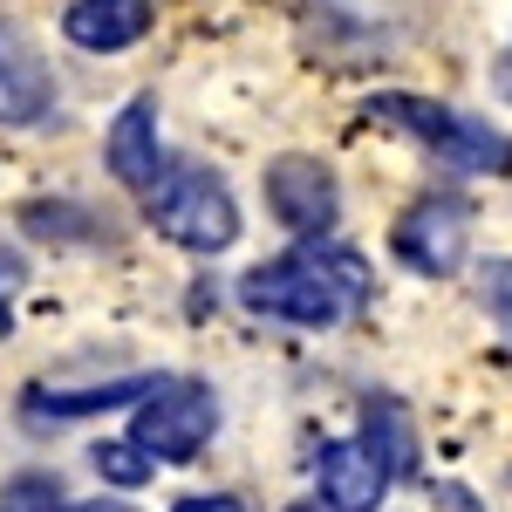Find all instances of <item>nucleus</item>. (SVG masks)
<instances>
[{
	"mask_svg": "<svg viewBox=\"0 0 512 512\" xmlns=\"http://www.w3.org/2000/svg\"><path fill=\"white\" fill-rule=\"evenodd\" d=\"M369 294H376L369 260L355 246H335V239H308V246H294V253H280L239 280L246 315L287 321V328H342L349 315L369 308Z\"/></svg>",
	"mask_w": 512,
	"mask_h": 512,
	"instance_id": "nucleus-1",
	"label": "nucleus"
},
{
	"mask_svg": "<svg viewBox=\"0 0 512 512\" xmlns=\"http://www.w3.org/2000/svg\"><path fill=\"white\" fill-rule=\"evenodd\" d=\"M369 117L376 123H396V130H410L437 164H451V171H472V178H512V137L506 130H492L485 117H465V110H451V103H431V96H369Z\"/></svg>",
	"mask_w": 512,
	"mask_h": 512,
	"instance_id": "nucleus-2",
	"label": "nucleus"
},
{
	"mask_svg": "<svg viewBox=\"0 0 512 512\" xmlns=\"http://www.w3.org/2000/svg\"><path fill=\"white\" fill-rule=\"evenodd\" d=\"M144 219H151V233L171 239V246H185V253H226L239 239V205H233V185L226 178H212V171H171L151 205H144Z\"/></svg>",
	"mask_w": 512,
	"mask_h": 512,
	"instance_id": "nucleus-3",
	"label": "nucleus"
},
{
	"mask_svg": "<svg viewBox=\"0 0 512 512\" xmlns=\"http://www.w3.org/2000/svg\"><path fill=\"white\" fill-rule=\"evenodd\" d=\"M219 431V396L192 383V376H171L137 403V424H130V444H144L158 465H192L198 451Z\"/></svg>",
	"mask_w": 512,
	"mask_h": 512,
	"instance_id": "nucleus-4",
	"label": "nucleus"
},
{
	"mask_svg": "<svg viewBox=\"0 0 512 512\" xmlns=\"http://www.w3.org/2000/svg\"><path fill=\"white\" fill-rule=\"evenodd\" d=\"M390 253L424 280H451L472 260V205L458 192H431L417 198L403 219L390 226Z\"/></svg>",
	"mask_w": 512,
	"mask_h": 512,
	"instance_id": "nucleus-5",
	"label": "nucleus"
},
{
	"mask_svg": "<svg viewBox=\"0 0 512 512\" xmlns=\"http://www.w3.org/2000/svg\"><path fill=\"white\" fill-rule=\"evenodd\" d=\"M260 185H267L274 226H287L294 239H328L335 233V219H342V185H335V171H328L315 151H280Z\"/></svg>",
	"mask_w": 512,
	"mask_h": 512,
	"instance_id": "nucleus-6",
	"label": "nucleus"
},
{
	"mask_svg": "<svg viewBox=\"0 0 512 512\" xmlns=\"http://www.w3.org/2000/svg\"><path fill=\"white\" fill-rule=\"evenodd\" d=\"M55 110V69L41 62L35 35L0 14V130H28Z\"/></svg>",
	"mask_w": 512,
	"mask_h": 512,
	"instance_id": "nucleus-7",
	"label": "nucleus"
},
{
	"mask_svg": "<svg viewBox=\"0 0 512 512\" xmlns=\"http://www.w3.org/2000/svg\"><path fill=\"white\" fill-rule=\"evenodd\" d=\"M390 478H396V465L369 437H335V444H321V458H315L321 506H335V512H376L383 492H390Z\"/></svg>",
	"mask_w": 512,
	"mask_h": 512,
	"instance_id": "nucleus-8",
	"label": "nucleus"
},
{
	"mask_svg": "<svg viewBox=\"0 0 512 512\" xmlns=\"http://www.w3.org/2000/svg\"><path fill=\"white\" fill-rule=\"evenodd\" d=\"M158 390V376H117V383H35V390L21 396V417H28V431H62V424H76V417H103V410H123V403H144V396Z\"/></svg>",
	"mask_w": 512,
	"mask_h": 512,
	"instance_id": "nucleus-9",
	"label": "nucleus"
},
{
	"mask_svg": "<svg viewBox=\"0 0 512 512\" xmlns=\"http://www.w3.org/2000/svg\"><path fill=\"white\" fill-rule=\"evenodd\" d=\"M151 21H158V0H69L62 35L82 55H123L151 35Z\"/></svg>",
	"mask_w": 512,
	"mask_h": 512,
	"instance_id": "nucleus-10",
	"label": "nucleus"
},
{
	"mask_svg": "<svg viewBox=\"0 0 512 512\" xmlns=\"http://www.w3.org/2000/svg\"><path fill=\"white\" fill-rule=\"evenodd\" d=\"M103 158H110V171H117V185H130V192H158V103L151 96H130L117 110V123H110V137H103Z\"/></svg>",
	"mask_w": 512,
	"mask_h": 512,
	"instance_id": "nucleus-11",
	"label": "nucleus"
},
{
	"mask_svg": "<svg viewBox=\"0 0 512 512\" xmlns=\"http://www.w3.org/2000/svg\"><path fill=\"white\" fill-rule=\"evenodd\" d=\"M89 465L110 478V485H123V492L151 485V451H144V444H96V451H89Z\"/></svg>",
	"mask_w": 512,
	"mask_h": 512,
	"instance_id": "nucleus-12",
	"label": "nucleus"
},
{
	"mask_svg": "<svg viewBox=\"0 0 512 512\" xmlns=\"http://www.w3.org/2000/svg\"><path fill=\"white\" fill-rule=\"evenodd\" d=\"M7 512H62V485L41 472H21L7 485Z\"/></svg>",
	"mask_w": 512,
	"mask_h": 512,
	"instance_id": "nucleus-13",
	"label": "nucleus"
},
{
	"mask_svg": "<svg viewBox=\"0 0 512 512\" xmlns=\"http://www.w3.org/2000/svg\"><path fill=\"white\" fill-rule=\"evenodd\" d=\"M478 301H485V315H492V321H499V328L512 335V260H485Z\"/></svg>",
	"mask_w": 512,
	"mask_h": 512,
	"instance_id": "nucleus-14",
	"label": "nucleus"
},
{
	"mask_svg": "<svg viewBox=\"0 0 512 512\" xmlns=\"http://www.w3.org/2000/svg\"><path fill=\"white\" fill-rule=\"evenodd\" d=\"M171 512H246L239 499H226V492H198V499H178Z\"/></svg>",
	"mask_w": 512,
	"mask_h": 512,
	"instance_id": "nucleus-15",
	"label": "nucleus"
},
{
	"mask_svg": "<svg viewBox=\"0 0 512 512\" xmlns=\"http://www.w3.org/2000/svg\"><path fill=\"white\" fill-rule=\"evenodd\" d=\"M28 280V260H14V253H0V308H7V294Z\"/></svg>",
	"mask_w": 512,
	"mask_h": 512,
	"instance_id": "nucleus-16",
	"label": "nucleus"
},
{
	"mask_svg": "<svg viewBox=\"0 0 512 512\" xmlns=\"http://www.w3.org/2000/svg\"><path fill=\"white\" fill-rule=\"evenodd\" d=\"M69 512H137V506H117V499H89V506H69Z\"/></svg>",
	"mask_w": 512,
	"mask_h": 512,
	"instance_id": "nucleus-17",
	"label": "nucleus"
},
{
	"mask_svg": "<svg viewBox=\"0 0 512 512\" xmlns=\"http://www.w3.org/2000/svg\"><path fill=\"white\" fill-rule=\"evenodd\" d=\"M499 89L512 96V48H506V62H499Z\"/></svg>",
	"mask_w": 512,
	"mask_h": 512,
	"instance_id": "nucleus-18",
	"label": "nucleus"
},
{
	"mask_svg": "<svg viewBox=\"0 0 512 512\" xmlns=\"http://www.w3.org/2000/svg\"><path fill=\"white\" fill-rule=\"evenodd\" d=\"M287 512H335V506H321V499H301V506H287Z\"/></svg>",
	"mask_w": 512,
	"mask_h": 512,
	"instance_id": "nucleus-19",
	"label": "nucleus"
}]
</instances>
